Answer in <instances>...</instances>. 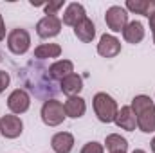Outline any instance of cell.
I'll return each mask as SVG.
<instances>
[{"mask_svg":"<svg viewBox=\"0 0 155 153\" xmlns=\"http://www.w3.org/2000/svg\"><path fill=\"white\" fill-rule=\"evenodd\" d=\"M132 110L135 114L137 119V126L141 132L144 133H152L155 132V105L152 101V97L141 94V96H135L132 99Z\"/></svg>","mask_w":155,"mask_h":153,"instance_id":"1","label":"cell"},{"mask_svg":"<svg viewBox=\"0 0 155 153\" xmlns=\"http://www.w3.org/2000/svg\"><path fill=\"white\" fill-rule=\"evenodd\" d=\"M92 105H94V112L97 115V119L101 122H114L117 115V103L112 96H108L107 92H97L92 99Z\"/></svg>","mask_w":155,"mask_h":153,"instance_id":"2","label":"cell"},{"mask_svg":"<svg viewBox=\"0 0 155 153\" xmlns=\"http://www.w3.org/2000/svg\"><path fill=\"white\" fill-rule=\"evenodd\" d=\"M65 108L60 101L56 99H49L43 103L41 106V121L47 124V126H60L63 121H65Z\"/></svg>","mask_w":155,"mask_h":153,"instance_id":"3","label":"cell"},{"mask_svg":"<svg viewBox=\"0 0 155 153\" xmlns=\"http://www.w3.org/2000/svg\"><path fill=\"white\" fill-rule=\"evenodd\" d=\"M29 47H31V36H29V33L25 29L16 27L7 34V49L13 54L22 56V54H25L29 50Z\"/></svg>","mask_w":155,"mask_h":153,"instance_id":"4","label":"cell"},{"mask_svg":"<svg viewBox=\"0 0 155 153\" xmlns=\"http://www.w3.org/2000/svg\"><path fill=\"white\" fill-rule=\"evenodd\" d=\"M105 22H107V25H108L110 31L121 33V31L128 25V13H126V9L121 7V5H112V7H108L107 13H105Z\"/></svg>","mask_w":155,"mask_h":153,"instance_id":"5","label":"cell"},{"mask_svg":"<svg viewBox=\"0 0 155 153\" xmlns=\"http://www.w3.org/2000/svg\"><path fill=\"white\" fill-rule=\"evenodd\" d=\"M24 132V122L18 115H13V114H7V115H2L0 119V133L5 137V139H16L20 137Z\"/></svg>","mask_w":155,"mask_h":153,"instance_id":"6","label":"cell"},{"mask_svg":"<svg viewBox=\"0 0 155 153\" xmlns=\"http://www.w3.org/2000/svg\"><path fill=\"white\" fill-rule=\"evenodd\" d=\"M7 106L13 114H24L31 106V97L24 88H16L9 94L7 97Z\"/></svg>","mask_w":155,"mask_h":153,"instance_id":"7","label":"cell"},{"mask_svg":"<svg viewBox=\"0 0 155 153\" xmlns=\"http://www.w3.org/2000/svg\"><path fill=\"white\" fill-rule=\"evenodd\" d=\"M61 31V20L58 16H43L36 24V34L40 38H54Z\"/></svg>","mask_w":155,"mask_h":153,"instance_id":"8","label":"cell"},{"mask_svg":"<svg viewBox=\"0 0 155 153\" xmlns=\"http://www.w3.org/2000/svg\"><path fill=\"white\" fill-rule=\"evenodd\" d=\"M121 52V41L112 34H103L97 43V54L103 58H116Z\"/></svg>","mask_w":155,"mask_h":153,"instance_id":"9","label":"cell"},{"mask_svg":"<svg viewBox=\"0 0 155 153\" xmlns=\"http://www.w3.org/2000/svg\"><path fill=\"white\" fill-rule=\"evenodd\" d=\"M51 146L56 153H71L74 148V137L69 132H58L52 135Z\"/></svg>","mask_w":155,"mask_h":153,"instance_id":"10","label":"cell"},{"mask_svg":"<svg viewBox=\"0 0 155 153\" xmlns=\"http://www.w3.org/2000/svg\"><path fill=\"white\" fill-rule=\"evenodd\" d=\"M87 18V13H85V7L78 2H72L67 5L65 13H63V24L65 25H71V27H76L81 20Z\"/></svg>","mask_w":155,"mask_h":153,"instance_id":"11","label":"cell"},{"mask_svg":"<svg viewBox=\"0 0 155 153\" xmlns=\"http://www.w3.org/2000/svg\"><path fill=\"white\" fill-rule=\"evenodd\" d=\"M114 122L119 128L126 130V132H134L137 128V119H135V114H134L132 106H123L121 110H117V115H116Z\"/></svg>","mask_w":155,"mask_h":153,"instance_id":"12","label":"cell"},{"mask_svg":"<svg viewBox=\"0 0 155 153\" xmlns=\"http://www.w3.org/2000/svg\"><path fill=\"white\" fill-rule=\"evenodd\" d=\"M63 108H65L67 117L79 119V117H83L85 112H87V103H85L83 97H79V96H72V97H69V99L65 101Z\"/></svg>","mask_w":155,"mask_h":153,"instance_id":"13","label":"cell"},{"mask_svg":"<svg viewBox=\"0 0 155 153\" xmlns=\"http://www.w3.org/2000/svg\"><path fill=\"white\" fill-rule=\"evenodd\" d=\"M49 74H51L52 79L61 81V79H65L67 76L74 74V65H72L71 60H58V61H54L49 67Z\"/></svg>","mask_w":155,"mask_h":153,"instance_id":"14","label":"cell"},{"mask_svg":"<svg viewBox=\"0 0 155 153\" xmlns=\"http://www.w3.org/2000/svg\"><path fill=\"white\" fill-rule=\"evenodd\" d=\"M123 38L126 40L128 43H132V45H137L139 41H143V38H144V25L141 22H137V20L128 22V25L123 29Z\"/></svg>","mask_w":155,"mask_h":153,"instance_id":"15","label":"cell"},{"mask_svg":"<svg viewBox=\"0 0 155 153\" xmlns=\"http://www.w3.org/2000/svg\"><path fill=\"white\" fill-rule=\"evenodd\" d=\"M74 34H76V38L79 40V41L90 43V41L94 40V36H96V25H94V22H92L90 18L81 20L76 27H74Z\"/></svg>","mask_w":155,"mask_h":153,"instance_id":"16","label":"cell"},{"mask_svg":"<svg viewBox=\"0 0 155 153\" xmlns=\"http://www.w3.org/2000/svg\"><path fill=\"white\" fill-rule=\"evenodd\" d=\"M60 88L69 97L79 96V92L83 90V79H81V76H78V74H71V76H67L65 79H61Z\"/></svg>","mask_w":155,"mask_h":153,"instance_id":"17","label":"cell"},{"mask_svg":"<svg viewBox=\"0 0 155 153\" xmlns=\"http://www.w3.org/2000/svg\"><path fill=\"white\" fill-rule=\"evenodd\" d=\"M61 54V47L58 43H41L35 49V58L47 60V58H58Z\"/></svg>","mask_w":155,"mask_h":153,"instance_id":"18","label":"cell"},{"mask_svg":"<svg viewBox=\"0 0 155 153\" xmlns=\"http://www.w3.org/2000/svg\"><path fill=\"white\" fill-rule=\"evenodd\" d=\"M105 144H107V150L110 153H126V150H128V141L117 133H110L107 137Z\"/></svg>","mask_w":155,"mask_h":153,"instance_id":"19","label":"cell"},{"mask_svg":"<svg viewBox=\"0 0 155 153\" xmlns=\"http://www.w3.org/2000/svg\"><path fill=\"white\" fill-rule=\"evenodd\" d=\"M126 9L137 13V15H144L148 16L150 13V0H128L126 2Z\"/></svg>","mask_w":155,"mask_h":153,"instance_id":"20","label":"cell"},{"mask_svg":"<svg viewBox=\"0 0 155 153\" xmlns=\"http://www.w3.org/2000/svg\"><path fill=\"white\" fill-rule=\"evenodd\" d=\"M63 7V0H58V2H49L43 5L45 9V16H56V13Z\"/></svg>","mask_w":155,"mask_h":153,"instance_id":"21","label":"cell"},{"mask_svg":"<svg viewBox=\"0 0 155 153\" xmlns=\"http://www.w3.org/2000/svg\"><path fill=\"white\" fill-rule=\"evenodd\" d=\"M81 153H105V148H103V144H99L96 141H90L81 148Z\"/></svg>","mask_w":155,"mask_h":153,"instance_id":"22","label":"cell"},{"mask_svg":"<svg viewBox=\"0 0 155 153\" xmlns=\"http://www.w3.org/2000/svg\"><path fill=\"white\" fill-rule=\"evenodd\" d=\"M9 83H11V76H9V72L0 70V94L9 86Z\"/></svg>","mask_w":155,"mask_h":153,"instance_id":"23","label":"cell"},{"mask_svg":"<svg viewBox=\"0 0 155 153\" xmlns=\"http://www.w3.org/2000/svg\"><path fill=\"white\" fill-rule=\"evenodd\" d=\"M5 38V24H4V18L0 15V41Z\"/></svg>","mask_w":155,"mask_h":153,"instance_id":"24","label":"cell"},{"mask_svg":"<svg viewBox=\"0 0 155 153\" xmlns=\"http://www.w3.org/2000/svg\"><path fill=\"white\" fill-rule=\"evenodd\" d=\"M150 29H152V33H153V43H155V13L150 16Z\"/></svg>","mask_w":155,"mask_h":153,"instance_id":"25","label":"cell"},{"mask_svg":"<svg viewBox=\"0 0 155 153\" xmlns=\"http://www.w3.org/2000/svg\"><path fill=\"white\" fill-rule=\"evenodd\" d=\"M152 151L155 153V137H153V139H152Z\"/></svg>","mask_w":155,"mask_h":153,"instance_id":"26","label":"cell"},{"mask_svg":"<svg viewBox=\"0 0 155 153\" xmlns=\"http://www.w3.org/2000/svg\"><path fill=\"white\" fill-rule=\"evenodd\" d=\"M134 153H146L144 150H134Z\"/></svg>","mask_w":155,"mask_h":153,"instance_id":"27","label":"cell"}]
</instances>
